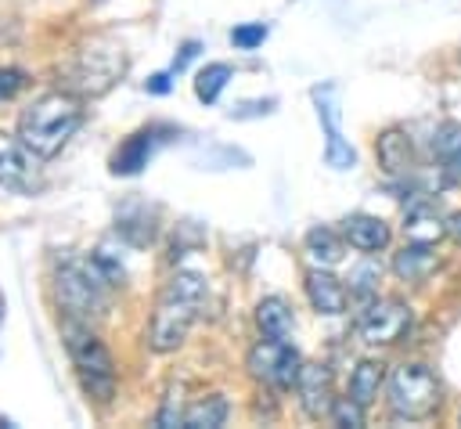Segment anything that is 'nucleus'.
Masks as SVG:
<instances>
[{
  "mask_svg": "<svg viewBox=\"0 0 461 429\" xmlns=\"http://www.w3.org/2000/svg\"><path fill=\"white\" fill-rule=\"evenodd\" d=\"M83 105L72 90H50L40 94L18 119V137L36 159H50L65 148V141L79 130Z\"/></svg>",
  "mask_w": 461,
  "mask_h": 429,
  "instance_id": "1",
  "label": "nucleus"
},
{
  "mask_svg": "<svg viewBox=\"0 0 461 429\" xmlns=\"http://www.w3.org/2000/svg\"><path fill=\"white\" fill-rule=\"evenodd\" d=\"M202 303H205V281H202V274H194V270H176V274L169 278L166 292L158 296L155 310H151L148 346H151L155 353L176 350V346L187 339V332H191V324H194Z\"/></svg>",
  "mask_w": 461,
  "mask_h": 429,
  "instance_id": "2",
  "label": "nucleus"
},
{
  "mask_svg": "<svg viewBox=\"0 0 461 429\" xmlns=\"http://www.w3.org/2000/svg\"><path fill=\"white\" fill-rule=\"evenodd\" d=\"M61 335H65V350L76 364V375L83 382V389L97 400H112L115 393V364H112V353L104 350V342L86 328V321H76V317H65L61 324Z\"/></svg>",
  "mask_w": 461,
  "mask_h": 429,
  "instance_id": "3",
  "label": "nucleus"
},
{
  "mask_svg": "<svg viewBox=\"0 0 461 429\" xmlns=\"http://www.w3.org/2000/svg\"><path fill=\"white\" fill-rule=\"evenodd\" d=\"M126 72V54L112 40H94L65 65V87L79 97H97L115 87V79Z\"/></svg>",
  "mask_w": 461,
  "mask_h": 429,
  "instance_id": "4",
  "label": "nucleus"
},
{
  "mask_svg": "<svg viewBox=\"0 0 461 429\" xmlns=\"http://www.w3.org/2000/svg\"><path fill=\"white\" fill-rule=\"evenodd\" d=\"M389 407H393L396 418H411V422L432 418L436 407H439V382H436L432 368L418 364V361H407V364L393 368V375H389Z\"/></svg>",
  "mask_w": 461,
  "mask_h": 429,
  "instance_id": "5",
  "label": "nucleus"
},
{
  "mask_svg": "<svg viewBox=\"0 0 461 429\" xmlns=\"http://www.w3.org/2000/svg\"><path fill=\"white\" fill-rule=\"evenodd\" d=\"M104 274L97 270V263H83V260H68L58 278H54V292L58 303L68 317L76 321H90V314H97L104 306Z\"/></svg>",
  "mask_w": 461,
  "mask_h": 429,
  "instance_id": "6",
  "label": "nucleus"
},
{
  "mask_svg": "<svg viewBox=\"0 0 461 429\" xmlns=\"http://www.w3.org/2000/svg\"><path fill=\"white\" fill-rule=\"evenodd\" d=\"M245 368L256 382L263 386H277V389H292L299 382V371H303V357L295 353V346H288V339H263L249 350L245 357Z\"/></svg>",
  "mask_w": 461,
  "mask_h": 429,
  "instance_id": "7",
  "label": "nucleus"
},
{
  "mask_svg": "<svg viewBox=\"0 0 461 429\" xmlns=\"http://www.w3.org/2000/svg\"><path fill=\"white\" fill-rule=\"evenodd\" d=\"M411 321L414 317L403 299H371L357 321V332L367 346H389L411 332Z\"/></svg>",
  "mask_w": 461,
  "mask_h": 429,
  "instance_id": "8",
  "label": "nucleus"
},
{
  "mask_svg": "<svg viewBox=\"0 0 461 429\" xmlns=\"http://www.w3.org/2000/svg\"><path fill=\"white\" fill-rule=\"evenodd\" d=\"M310 94H313L317 119H321V130H324V162H328L331 169H353V166H357V151H353L349 141L342 137L339 105H335V87H331V83H321V87H313Z\"/></svg>",
  "mask_w": 461,
  "mask_h": 429,
  "instance_id": "9",
  "label": "nucleus"
},
{
  "mask_svg": "<svg viewBox=\"0 0 461 429\" xmlns=\"http://www.w3.org/2000/svg\"><path fill=\"white\" fill-rule=\"evenodd\" d=\"M40 177H36V162H32V151L22 144V137H7L0 133V187L4 191H14V195H29L36 191Z\"/></svg>",
  "mask_w": 461,
  "mask_h": 429,
  "instance_id": "10",
  "label": "nucleus"
},
{
  "mask_svg": "<svg viewBox=\"0 0 461 429\" xmlns=\"http://www.w3.org/2000/svg\"><path fill=\"white\" fill-rule=\"evenodd\" d=\"M295 393H299V404H303L306 418L331 415L335 397H331V371H328V364H303L299 382H295Z\"/></svg>",
  "mask_w": 461,
  "mask_h": 429,
  "instance_id": "11",
  "label": "nucleus"
},
{
  "mask_svg": "<svg viewBox=\"0 0 461 429\" xmlns=\"http://www.w3.org/2000/svg\"><path fill=\"white\" fill-rule=\"evenodd\" d=\"M306 299H310V306H313L317 314L335 317V314L346 310L349 292H346V285H342L335 274H328L324 267L313 263V270H306Z\"/></svg>",
  "mask_w": 461,
  "mask_h": 429,
  "instance_id": "12",
  "label": "nucleus"
},
{
  "mask_svg": "<svg viewBox=\"0 0 461 429\" xmlns=\"http://www.w3.org/2000/svg\"><path fill=\"white\" fill-rule=\"evenodd\" d=\"M158 144H162L158 130H137V133H130V137L115 148V155H112V173H115V177H133V173H140V169L148 166V159L155 155Z\"/></svg>",
  "mask_w": 461,
  "mask_h": 429,
  "instance_id": "13",
  "label": "nucleus"
},
{
  "mask_svg": "<svg viewBox=\"0 0 461 429\" xmlns=\"http://www.w3.org/2000/svg\"><path fill=\"white\" fill-rule=\"evenodd\" d=\"M375 155H378V166L389 177H407L414 169V144H411V137L400 126H389V130L378 133Z\"/></svg>",
  "mask_w": 461,
  "mask_h": 429,
  "instance_id": "14",
  "label": "nucleus"
},
{
  "mask_svg": "<svg viewBox=\"0 0 461 429\" xmlns=\"http://www.w3.org/2000/svg\"><path fill=\"white\" fill-rule=\"evenodd\" d=\"M342 234H346V242H349L357 252H378V249H385L389 238H393L389 224H385L382 216H371V213H353V216H346V220H342Z\"/></svg>",
  "mask_w": 461,
  "mask_h": 429,
  "instance_id": "15",
  "label": "nucleus"
},
{
  "mask_svg": "<svg viewBox=\"0 0 461 429\" xmlns=\"http://www.w3.org/2000/svg\"><path fill=\"white\" fill-rule=\"evenodd\" d=\"M403 234L407 242H425V245H436L443 234H447V220L436 213L432 202H414L403 216Z\"/></svg>",
  "mask_w": 461,
  "mask_h": 429,
  "instance_id": "16",
  "label": "nucleus"
},
{
  "mask_svg": "<svg viewBox=\"0 0 461 429\" xmlns=\"http://www.w3.org/2000/svg\"><path fill=\"white\" fill-rule=\"evenodd\" d=\"M436 267H439V256L425 242H407L393 260V270L400 281H425Z\"/></svg>",
  "mask_w": 461,
  "mask_h": 429,
  "instance_id": "17",
  "label": "nucleus"
},
{
  "mask_svg": "<svg viewBox=\"0 0 461 429\" xmlns=\"http://www.w3.org/2000/svg\"><path fill=\"white\" fill-rule=\"evenodd\" d=\"M382 382H385V364L367 357V361H360V364L353 368V375H349V397H353L360 407H371L375 397H378V389H382Z\"/></svg>",
  "mask_w": 461,
  "mask_h": 429,
  "instance_id": "18",
  "label": "nucleus"
},
{
  "mask_svg": "<svg viewBox=\"0 0 461 429\" xmlns=\"http://www.w3.org/2000/svg\"><path fill=\"white\" fill-rule=\"evenodd\" d=\"M342 242H346V234H335L331 227H310L306 231V252L317 267H335L346 252Z\"/></svg>",
  "mask_w": 461,
  "mask_h": 429,
  "instance_id": "19",
  "label": "nucleus"
},
{
  "mask_svg": "<svg viewBox=\"0 0 461 429\" xmlns=\"http://www.w3.org/2000/svg\"><path fill=\"white\" fill-rule=\"evenodd\" d=\"M256 324H259V332L270 335V339H288V332H292V310H288V303H285L281 296L259 299V306H256Z\"/></svg>",
  "mask_w": 461,
  "mask_h": 429,
  "instance_id": "20",
  "label": "nucleus"
},
{
  "mask_svg": "<svg viewBox=\"0 0 461 429\" xmlns=\"http://www.w3.org/2000/svg\"><path fill=\"white\" fill-rule=\"evenodd\" d=\"M227 415H230V404H227L220 393H212V397H205V400H194V404L184 411V425H187V429H220V425L227 422Z\"/></svg>",
  "mask_w": 461,
  "mask_h": 429,
  "instance_id": "21",
  "label": "nucleus"
},
{
  "mask_svg": "<svg viewBox=\"0 0 461 429\" xmlns=\"http://www.w3.org/2000/svg\"><path fill=\"white\" fill-rule=\"evenodd\" d=\"M230 76H234V68H230L227 61H209V65L194 76V94H198V101L212 105V101L223 94V87H227Z\"/></svg>",
  "mask_w": 461,
  "mask_h": 429,
  "instance_id": "22",
  "label": "nucleus"
},
{
  "mask_svg": "<svg viewBox=\"0 0 461 429\" xmlns=\"http://www.w3.org/2000/svg\"><path fill=\"white\" fill-rule=\"evenodd\" d=\"M432 155H436L439 162H450V159L461 155V123H443V126H436V133H432Z\"/></svg>",
  "mask_w": 461,
  "mask_h": 429,
  "instance_id": "23",
  "label": "nucleus"
},
{
  "mask_svg": "<svg viewBox=\"0 0 461 429\" xmlns=\"http://www.w3.org/2000/svg\"><path fill=\"white\" fill-rule=\"evenodd\" d=\"M267 36H270V25H263V22H245V25H234V29H230V43H234L238 50H252V47H259Z\"/></svg>",
  "mask_w": 461,
  "mask_h": 429,
  "instance_id": "24",
  "label": "nucleus"
},
{
  "mask_svg": "<svg viewBox=\"0 0 461 429\" xmlns=\"http://www.w3.org/2000/svg\"><path fill=\"white\" fill-rule=\"evenodd\" d=\"M331 418H335L339 425H349V429H357V425H364V407H360L353 397H342V400H335V407H331Z\"/></svg>",
  "mask_w": 461,
  "mask_h": 429,
  "instance_id": "25",
  "label": "nucleus"
},
{
  "mask_svg": "<svg viewBox=\"0 0 461 429\" xmlns=\"http://www.w3.org/2000/svg\"><path fill=\"white\" fill-rule=\"evenodd\" d=\"M22 90H25V72L22 68H0V105Z\"/></svg>",
  "mask_w": 461,
  "mask_h": 429,
  "instance_id": "26",
  "label": "nucleus"
},
{
  "mask_svg": "<svg viewBox=\"0 0 461 429\" xmlns=\"http://www.w3.org/2000/svg\"><path fill=\"white\" fill-rule=\"evenodd\" d=\"M375 281H378V267H357L353 270V292L357 296H367V292H375Z\"/></svg>",
  "mask_w": 461,
  "mask_h": 429,
  "instance_id": "27",
  "label": "nucleus"
},
{
  "mask_svg": "<svg viewBox=\"0 0 461 429\" xmlns=\"http://www.w3.org/2000/svg\"><path fill=\"white\" fill-rule=\"evenodd\" d=\"M274 105H277L274 97H267V101H245L241 108L230 112V119H249V115H259V112L267 115V112H274Z\"/></svg>",
  "mask_w": 461,
  "mask_h": 429,
  "instance_id": "28",
  "label": "nucleus"
},
{
  "mask_svg": "<svg viewBox=\"0 0 461 429\" xmlns=\"http://www.w3.org/2000/svg\"><path fill=\"white\" fill-rule=\"evenodd\" d=\"M198 50H202V47H198V43H194V40H187V43H184V47H180V54H176V58H173V72H184V68H187V61H191V58H194V54H198Z\"/></svg>",
  "mask_w": 461,
  "mask_h": 429,
  "instance_id": "29",
  "label": "nucleus"
},
{
  "mask_svg": "<svg viewBox=\"0 0 461 429\" xmlns=\"http://www.w3.org/2000/svg\"><path fill=\"white\" fill-rule=\"evenodd\" d=\"M144 87H148V94H169V90H173V76H169V72H155Z\"/></svg>",
  "mask_w": 461,
  "mask_h": 429,
  "instance_id": "30",
  "label": "nucleus"
},
{
  "mask_svg": "<svg viewBox=\"0 0 461 429\" xmlns=\"http://www.w3.org/2000/svg\"><path fill=\"white\" fill-rule=\"evenodd\" d=\"M447 238H450V242H457V245H461V209H457V213H450V216H447Z\"/></svg>",
  "mask_w": 461,
  "mask_h": 429,
  "instance_id": "31",
  "label": "nucleus"
}]
</instances>
